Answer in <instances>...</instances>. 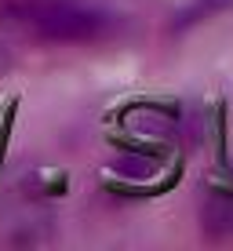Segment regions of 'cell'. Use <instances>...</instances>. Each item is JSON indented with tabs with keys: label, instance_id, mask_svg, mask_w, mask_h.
I'll return each instance as SVG.
<instances>
[{
	"label": "cell",
	"instance_id": "obj_1",
	"mask_svg": "<svg viewBox=\"0 0 233 251\" xmlns=\"http://www.w3.org/2000/svg\"><path fill=\"white\" fill-rule=\"evenodd\" d=\"M7 29L22 33L29 40H51V44H88V40L106 37L109 15L99 11L80 0H48V4L33 7L29 15H22L19 22H11Z\"/></svg>",
	"mask_w": 233,
	"mask_h": 251
},
{
	"label": "cell",
	"instance_id": "obj_2",
	"mask_svg": "<svg viewBox=\"0 0 233 251\" xmlns=\"http://www.w3.org/2000/svg\"><path fill=\"white\" fill-rule=\"evenodd\" d=\"M40 4H48V0H0V22L11 25V22H19L22 15H29L33 7H40Z\"/></svg>",
	"mask_w": 233,
	"mask_h": 251
},
{
	"label": "cell",
	"instance_id": "obj_3",
	"mask_svg": "<svg viewBox=\"0 0 233 251\" xmlns=\"http://www.w3.org/2000/svg\"><path fill=\"white\" fill-rule=\"evenodd\" d=\"M7 66H11V58H7V55H4V51H0V73H4V69H7Z\"/></svg>",
	"mask_w": 233,
	"mask_h": 251
}]
</instances>
